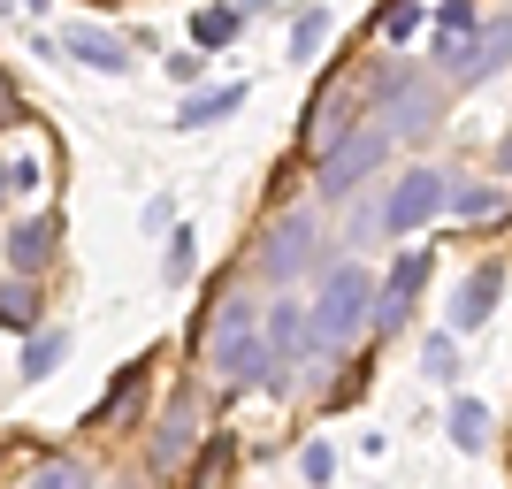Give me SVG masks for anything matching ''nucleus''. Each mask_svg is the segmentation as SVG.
Masks as SVG:
<instances>
[{"mask_svg": "<svg viewBox=\"0 0 512 489\" xmlns=\"http://www.w3.org/2000/svg\"><path fill=\"white\" fill-rule=\"evenodd\" d=\"M367 306H375V283H367L360 260H344V268H329V283H321V306L306 314V337H314L321 352H344V344L367 329Z\"/></svg>", "mask_w": 512, "mask_h": 489, "instance_id": "nucleus-1", "label": "nucleus"}, {"mask_svg": "<svg viewBox=\"0 0 512 489\" xmlns=\"http://www.w3.org/2000/svg\"><path fill=\"white\" fill-rule=\"evenodd\" d=\"M214 375H222V383H260V375H268V337H260L253 298H230V306L214 314Z\"/></svg>", "mask_w": 512, "mask_h": 489, "instance_id": "nucleus-2", "label": "nucleus"}, {"mask_svg": "<svg viewBox=\"0 0 512 489\" xmlns=\"http://www.w3.org/2000/svg\"><path fill=\"white\" fill-rule=\"evenodd\" d=\"M383 153H390V130H383V123L344 130L337 146H329V161H321V199H352L367 176L383 169Z\"/></svg>", "mask_w": 512, "mask_h": 489, "instance_id": "nucleus-3", "label": "nucleus"}, {"mask_svg": "<svg viewBox=\"0 0 512 489\" xmlns=\"http://www.w3.org/2000/svg\"><path fill=\"white\" fill-rule=\"evenodd\" d=\"M314 260H321V222L306 207L276 214V230H268V245H260V276L268 283H299Z\"/></svg>", "mask_w": 512, "mask_h": 489, "instance_id": "nucleus-4", "label": "nucleus"}, {"mask_svg": "<svg viewBox=\"0 0 512 489\" xmlns=\"http://www.w3.org/2000/svg\"><path fill=\"white\" fill-rule=\"evenodd\" d=\"M436 207H444V176L436 169H406L398 184H390V199H383V230H421Z\"/></svg>", "mask_w": 512, "mask_h": 489, "instance_id": "nucleus-5", "label": "nucleus"}, {"mask_svg": "<svg viewBox=\"0 0 512 489\" xmlns=\"http://www.w3.org/2000/svg\"><path fill=\"white\" fill-rule=\"evenodd\" d=\"M421 276H428V253H406L398 268H390V283L375 291V306H367V321L375 329H398V321L413 314V291H421Z\"/></svg>", "mask_w": 512, "mask_h": 489, "instance_id": "nucleus-6", "label": "nucleus"}, {"mask_svg": "<svg viewBox=\"0 0 512 489\" xmlns=\"http://www.w3.org/2000/svg\"><path fill=\"white\" fill-rule=\"evenodd\" d=\"M497 291H505V268H497V260H482V268L459 283V298H451V329H459V337H467V329H482V321L497 314Z\"/></svg>", "mask_w": 512, "mask_h": 489, "instance_id": "nucleus-7", "label": "nucleus"}, {"mask_svg": "<svg viewBox=\"0 0 512 489\" xmlns=\"http://www.w3.org/2000/svg\"><path fill=\"white\" fill-rule=\"evenodd\" d=\"M505 54H512V23H490L474 46H459V54H451V77H459V85H482V77H497V69H505Z\"/></svg>", "mask_w": 512, "mask_h": 489, "instance_id": "nucleus-8", "label": "nucleus"}, {"mask_svg": "<svg viewBox=\"0 0 512 489\" xmlns=\"http://www.w3.org/2000/svg\"><path fill=\"white\" fill-rule=\"evenodd\" d=\"M54 222H46V214H31V222H16V230H8V268H16V276H39L46 260H54Z\"/></svg>", "mask_w": 512, "mask_h": 489, "instance_id": "nucleus-9", "label": "nucleus"}, {"mask_svg": "<svg viewBox=\"0 0 512 489\" xmlns=\"http://www.w3.org/2000/svg\"><path fill=\"white\" fill-rule=\"evenodd\" d=\"M62 54H77V62L107 69V77H123V69H130V46L115 39V31H92V23H77V31H62Z\"/></svg>", "mask_w": 512, "mask_h": 489, "instance_id": "nucleus-10", "label": "nucleus"}, {"mask_svg": "<svg viewBox=\"0 0 512 489\" xmlns=\"http://www.w3.org/2000/svg\"><path fill=\"white\" fill-rule=\"evenodd\" d=\"M192 451V398L169 405V421H161V436H153V467H176Z\"/></svg>", "mask_w": 512, "mask_h": 489, "instance_id": "nucleus-11", "label": "nucleus"}, {"mask_svg": "<svg viewBox=\"0 0 512 489\" xmlns=\"http://www.w3.org/2000/svg\"><path fill=\"white\" fill-rule=\"evenodd\" d=\"M237 107H245V85L192 92V100H184V130H207V123H222V115H237Z\"/></svg>", "mask_w": 512, "mask_h": 489, "instance_id": "nucleus-12", "label": "nucleus"}, {"mask_svg": "<svg viewBox=\"0 0 512 489\" xmlns=\"http://www.w3.org/2000/svg\"><path fill=\"white\" fill-rule=\"evenodd\" d=\"M0 321H8V329H39V291H31V276L0 283Z\"/></svg>", "mask_w": 512, "mask_h": 489, "instance_id": "nucleus-13", "label": "nucleus"}, {"mask_svg": "<svg viewBox=\"0 0 512 489\" xmlns=\"http://www.w3.org/2000/svg\"><path fill=\"white\" fill-rule=\"evenodd\" d=\"M451 444H459V451H482V444H490V413H482L474 398L451 405Z\"/></svg>", "mask_w": 512, "mask_h": 489, "instance_id": "nucleus-14", "label": "nucleus"}, {"mask_svg": "<svg viewBox=\"0 0 512 489\" xmlns=\"http://www.w3.org/2000/svg\"><path fill=\"white\" fill-rule=\"evenodd\" d=\"M62 352H69L62 329H39V337L23 344V375H31V383H39V375H54V367H62Z\"/></svg>", "mask_w": 512, "mask_h": 489, "instance_id": "nucleus-15", "label": "nucleus"}, {"mask_svg": "<svg viewBox=\"0 0 512 489\" xmlns=\"http://www.w3.org/2000/svg\"><path fill=\"white\" fill-rule=\"evenodd\" d=\"M467 31H474V8H467V0H444V8H436V46H444V62L459 54Z\"/></svg>", "mask_w": 512, "mask_h": 489, "instance_id": "nucleus-16", "label": "nucleus"}, {"mask_svg": "<svg viewBox=\"0 0 512 489\" xmlns=\"http://www.w3.org/2000/svg\"><path fill=\"white\" fill-rule=\"evenodd\" d=\"M237 23H245L237 8H199V16H192V39H199V46H230Z\"/></svg>", "mask_w": 512, "mask_h": 489, "instance_id": "nucleus-17", "label": "nucleus"}, {"mask_svg": "<svg viewBox=\"0 0 512 489\" xmlns=\"http://www.w3.org/2000/svg\"><path fill=\"white\" fill-rule=\"evenodd\" d=\"M321 39H329V16H321V8H306V16L291 23V62H314Z\"/></svg>", "mask_w": 512, "mask_h": 489, "instance_id": "nucleus-18", "label": "nucleus"}, {"mask_svg": "<svg viewBox=\"0 0 512 489\" xmlns=\"http://www.w3.org/2000/svg\"><path fill=\"white\" fill-rule=\"evenodd\" d=\"M31 489H92V474L77 467V459H46V467L31 474Z\"/></svg>", "mask_w": 512, "mask_h": 489, "instance_id": "nucleus-19", "label": "nucleus"}, {"mask_svg": "<svg viewBox=\"0 0 512 489\" xmlns=\"http://www.w3.org/2000/svg\"><path fill=\"white\" fill-rule=\"evenodd\" d=\"M421 367H428V383H459V344H451V337H428Z\"/></svg>", "mask_w": 512, "mask_h": 489, "instance_id": "nucleus-20", "label": "nucleus"}, {"mask_svg": "<svg viewBox=\"0 0 512 489\" xmlns=\"http://www.w3.org/2000/svg\"><path fill=\"white\" fill-rule=\"evenodd\" d=\"M444 207H459V214H497V207H505V192H497V184H467V192H444Z\"/></svg>", "mask_w": 512, "mask_h": 489, "instance_id": "nucleus-21", "label": "nucleus"}, {"mask_svg": "<svg viewBox=\"0 0 512 489\" xmlns=\"http://www.w3.org/2000/svg\"><path fill=\"white\" fill-rule=\"evenodd\" d=\"M8 169V192H39V153H16V161H0Z\"/></svg>", "mask_w": 512, "mask_h": 489, "instance_id": "nucleus-22", "label": "nucleus"}, {"mask_svg": "<svg viewBox=\"0 0 512 489\" xmlns=\"http://www.w3.org/2000/svg\"><path fill=\"white\" fill-rule=\"evenodd\" d=\"M383 31H390V39H413V31H421V8H413V0L383 8Z\"/></svg>", "mask_w": 512, "mask_h": 489, "instance_id": "nucleus-23", "label": "nucleus"}, {"mask_svg": "<svg viewBox=\"0 0 512 489\" xmlns=\"http://www.w3.org/2000/svg\"><path fill=\"white\" fill-rule=\"evenodd\" d=\"M184 276H192V230L169 237V283H184Z\"/></svg>", "mask_w": 512, "mask_h": 489, "instance_id": "nucleus-24", "label": "nucleus"}, {"mask_svg": "<svg viewBox=\"0 0 512 489\" xmlns=\"http://www.w3.org/2000/svg\"><path fill=\"white\" fill-rule=\"evenodd\" d=\"M329 474H337V459H329V444H314L306 451V482H329Z\"/></svg>", "mask_w": 512, "mask_h": 489, "instance_id": "nucleus-25", "label": "nucleus"}, {"mask_svg": "<svg viewBox=\"0 0 512 489\" xmlns=\"http://www.w3.org/2000/svg\"><path fill=\"white\" fill-rule=\"evenodd\" d=\"M8 123H23V100H16V85L0 77V130H8Z\"/></svg>", "mask_w": 512, "mask_h": 489, "instance_id": "nucleus-26", "label": "nucleus"}, {"mask_svg": "<svg viewBox=\"0 0 512 489\" xmlns=\"http://www.w3.org/2000/svg\"><path fill=\"white\" fill-rule=\"evenodd\" d=\"M268 8H276V0H245V8H237V16H268Z\"/></svg>", "mask_w": 512, "mask_h": 489, "instance_id": "nucleus-27", "label": "nucleus"}, {"mask_svg": "<svg viewBox=\"0 0 512 489\" xmlns=\"http://www.w3.org/2000/svg\"><path fill=\"white\" fill-rule=\"evenodd\" d=\"M497 161H505V169H512V130H505V146H497Z\"/></svg>", "mask_w": 512, "mask_h": 489, "instance_id": "nucleus-28", "label": "nucleus"}, {"mask_svg": "<svg viewBox=\"0 0 512 489\" xmlns=\"http://www.w3.org/2000/svg\"><path fill=\"white\" fill-rule=\"evenodd\" d=\"M0 207H8V169H0Z\"/></svg>", "mask_w": 512, "mask_h": 489, "instance_id": "nucleus-29", "label": "nucleus"}, {"mask_svg": "<svg viewBox=\"0 0 512 489\" xmlns=\"http://www.w3.org/2000/svg\"><path fill=\"white\" fill-rule=\"evenodd\" d=\"M8 8H16V0H0V16H8Z\"/></svg>", "mask_w": 512, "mask_h": 489, "instance_id": "nucleus-30", "label": "nucleus"}]
</instances>
